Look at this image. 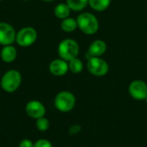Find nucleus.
I'll use <instances>...</instances> for the list:
<instances>
[{
    "label": "nucleus",
    "instance_id": "obj_1",
    "mask_svg": "<svg viewBox=\"0 0 147 147\" xmlns=\"http://www.w3.org/2000/svg\"><path fill=\"white\" fill-rule=\"evenodd\" d=\"M78 28L85 34L92 35L96 34L99 29V21L97 17L90 13L83 12L77 17Z\"/></svg>",
    "mask_w": 147,
    "mask_h": 147
},
{
    "label": "nucleus",
    "instance_id": "obj_2",
    "mask_svg": "<svg viewBox=\"0 0 147 147\" xmlns=\"http://www.w3.org/2000/svg\"><path fill=\"white\" fill-rule=\"evenodd\" d=\"M22 84V75L17 70L7 71L0 81L1 88L7 93H13L18 90Z\"/></svg>",
    "mask_w": 147,
    "mask_h": 147
},
{
    "label": "nucleus",
    "instance_id": "obj_3",
    "mask_svg": "<svg viewBox=\"0 0 147 147\" xmlns=\"http://www.w3.org/2000/svg\"><path fill=\"white\" fill-rule=\"evenodd\" d=\"M79 53V45L73 39L63 40L58 47V54L60 59L69 62L78 57Z\"/></svg>",
    "mask_w": 147,
    "mask_h": 147
},
{
    "label": "nucleus",
    "instance_id": "obj_4",
    "mask_svg": "<svg viewBox=\"0 0 147 147\" xmlns=\"http://www.w3.org/2000/svg\"><path fill=\"white\" fill-rule=\"evenodd\" d=\"M76 105V97L75 96L67 90H63L59 92L54 98V106L55 108L63 113L70 112L74 109Z\"/></svg>",
    "mask_w": 147,
    "mask_h": 147
},
{
    "label": "nucleus",
    "instance_id": "obj_5",
    "mask_svg": "<svg viewBox=\"0 0 147 147\" xmlns=\"http://www.w3.org/2000/svg\"><path fill=\"white\" fill-rule=\"evenodd\" d=\"M87 70L93 76L103 77L109 72V65L101 57H90L87 61Z\"/></svg>",
    "mask_w": 147,
    "mask_h": 147
},
{
    "label": "nucleus",
    "instance_id": "obj_6",
    "mask_svg": "<svg viewBox=\"0 0 147 147\" xmlns=\"http://www.w3.org/2000/svg\"><path fill=\"white\" fill-rule=\"evenodd\" d=\"M37 39V32L32 27H24L16 33V41L22 47L33 45Z\"/></svg>",
    "mask_w": 147,
    "mask_h": 147
},
{
    "label": "nucleus",
    "instance_id": "obj_7",
    "mask_svg": "<svg viewBox=\"0 0 147 147\" xmlns=\"http://www.w3.org/2000/svg\"><path fill=\"white\" fill-rule=\"evenodd\" d=\"M130 96L138 101L146 100L147 96V84L143 80H134L128 87Z\"/></svg>",
    "mask_w": 147,
    "mask_h": 147
},
{
    "label": "nucleus",
    "instance_id": "obj_8",
    "mask_svg": "<svg viewBox=\"0 0 147 147\" xmlns=\"http://www.w3.org/2000/svg\"><path fill=\"white\" fill-rule=\"evenodd\" d=\"M16 33L13 26L7 22H0V45H12L16 40Z\"/></svg>",
    "mask_w": 147,
    "mask_h": 147
},
{
    "label": "nucleus",
    "instance_id": "obj_9",
    "mask_svg": "<svg viewBox=\"0 0 147 147\" xmlns=\"http://www.w3.org/2000/svg\"><path fill=\"white\" fill-rule=\"evenodd\" d=\"M25 111L27 115H28L30 118L34 120L43 117L46 115V108L44 104L38 100L29 101L26 104Z\"/></svg>",
    "mask_w": 147,
    "mask_h": 147
},
{
    "label": "nucleus",
    "instance_id": "obj_10",
    "mask_svg": "<svg viewBox=\"0 0 147 147\" xmlns=\"http://www.w3.org/2000/svg\"><path fill=\"white\" fill-rule=\"evenodd\" d=\"M49 71L56 77H62L69 71L68 62L60 58L53 59L49 65Z\"/></svg>",
    "mask_w": 147,
    "mask_h": 147
},
{
    "label": "nucleus",
    "instance_id": "obj_11",
    "mask_svg": "<svg viewBox=\"0 0 147 147\" xmlns=\"http://www.w3.org/2000/svg\"><path fill=\"white\" fill-rule=\"evenodd\" d=\"M106 51H107L106 42L102 40H96L92 43H90L89 49H88L87 55H89V58L101 57L106 53Z\"/></svg>",
    "mask_w": 147,
    "mask_h": 147
},
{
    "label": "nucleus",
    "instance_id": "obj_12",
    "mask_svg": "<svg viewBox=\"0 0 147 147\" xmlns=\"http://www.w3.org/2000/svg\"><path fill=\"white\" fill-rule=\"evenodd\" d=\"M1 59L5 63H11L13 62L16 56H17V51L16 47L12 45L4 46L3 49L1 50Z\"/></svg>",
    "mask_w": 147,
    "mask_h": 147
},
{
    "label": "nucleus",
    "instance_id": "obj_13",
    "mask_svg": "<svg viewBox=\"0 0 147 147\" xmlns=\"http://www.w3.org/2000/svg\"><path fill=\"white\" fill-rule=\"evenodd\" d=\"M71 9L68 6V4L65 3H60L59 4H57L54 8V15L57 18L59 19H65L67 17H69L70 13H71Z\"/></svg>",
    "mask_w": 147,
    "mask_h": 147
},
{
    "label": "nucleus",
    "instance_id": "obj_14",
    "mask_svg": "<svg viewBox=\"0 0 147 147\" xmlns=\"http://www.w3.org/2000/svg\"><path fill=\"white\" fill-rule=\"evenodd\" d=\"M60 28L63 31L66 33L73 32L78 28L77 19H74L72 17H67L65 19H63L60 23Z\"/></svg>",
    "mask_w": 147,
    "mask_h": 147
},
{
    "label": "nucleus",
    "instance_id": "obj_15",
    "mask_svg": "<svg viewBox=\"0 0 147 147\" xmlns=\"http://www.w3.org/2000/svg\"><path fill=\"white\" fill-rule=\"evenodd\" d=\"M111 3V0H89V5L96 11L106 10Z\"/></svg>",
    "mask_w": 147,
    "mask_h": 147
},
{
    "label": "nucleus",
    "instance_id": "obj_16",
    "mask_svg": "<svg viewBox=\"0 0 147 147\" xmlns=\"http://www.w3.org/2000/svg\"><path fill=\"white\" fill-rule=\"evenodd\" d=\"M66 3L73 11H81L85 9L89 0H66Z\"/></svg>",
    "mask_w": 147,
    "mask_h": 147
},
{
    "label": "nucleus",
    "instance_id": "obj_17",
    "mask_svg": "<svg viewBox=\"0 0 147 147\" xmlns=\"http://www.w3.org/2000/svg\"><path fill=\"white\" fill-rule=\"evenodd\" d=\"M68 66H69V71H71L74 74H78L84 69V63L80 59L77 57L68 62Z\"/></svg>",
    "mask_w": 147,
    "mask_h": 147
},
{
    "label": "nucleus",
    "instance_id": "obj_18",
    "mask_svg": "<svg viewBox=\"0 0 147 147\" xmlns=\"http://www.w3.org/2000/svg\"><path fill=\"white\" fill-rule=\"evenodd\" d=\"M35 126H36V128L40 132H46L47 130H48V128L50 127V122L47 118L43 116V117H40L36 120Z\"/></svg>",
    "mask_w": 147,
    "mask_h": 147
},
{
    "label": "nucleus",
    "instance_id": "obj_19",
    "mask_svg": "<svg viewBox=\"0 0 147 147\" xmlns=\"http://www.w3.org/2000/svg\"><path fill=\"white\" fill-rule=\"evenodd\" d=\"M34 147H53V144L46 140V139H40L38 140H36L34 144Z\"/></svg>",
    "mask_w": 147,
    "mask_h": 147
},
{
    "label": "nucleus",
    "instance_id": "obj_20",
    "mask_svg": "<svg viewBox=\"0 0 147 147\" xmlns=\"http://www.w3.org/2000/svg\"><path fill=\"white\" fill-rule=\"evenodd\" d=\"M34 142L31 140L28 139H24L20 141L19 143V147H34Z\"/></svg>",
    "mask_w": 147,
    "mask_h": 147
},
{
    "label": "nucleus",
    "instance_id": "obj_21",
    "mask_svg": "<svg viewBox=\"0 0 147 147\" xmlns=\"http://www.w3.org/2000/svg\"><path fill=\"white\" fill-rule=\"evenodd\" d=\"M80 131H81V127L79 125H73L69 128V133L71 135L78 134Z\"/></svg>",
    "mask_w": 147,
    "mask_h": 147
},
{
    "label": "nucleus",
    "instance_id": "obj_22",
    "mask_svg": "<svg viewBox=\"0 0 147 147\" xmlns=\"http://www.w3.org/2000/svg\"><path fill=\"white\" fill-rule=\"evenodd\" d=\"M42 1H44V2H52L53 0H42Z\"/></svg>",
    "mask_w": 147,
    "mask_h": 147
},
{
    "label": "nucleus",
    "instance_id": "obj_23",
    "mask_svg": "<svg viewBox=\"0 0 147 147\" xmlns=\"http://www.w3.org/2000/svg\"><path fill=\"white\" fill-rule=\"evenodd\" d=\"M146 103H147V96H146Z\"/></svg>",
    "mask_w": 147,
    "mask_h": 147
},
{
    "label": "nucleus",
    "instance_id": "obj_24",
    "mask_svg": "<svg viewBox=\"0 0 147 147\" xmlns=\"http://www.w3.org/2000/svg\"><path fill=\"white\" fill-rule=\"evenodd\" d=\"M22 1H29V0H22Z\"/></svg>",
    "mask_w": 147,
    "mask_h": 147
},
{
    "label": "nucleus",
    "instance_id": "obj_25",
    "mask_svg": "<svg viewBox=\"0 0 147 147\" xmlns=\"http://www.w3.org/2000/svg\"><path fill=\"white\" fill-rule=\"evenodd\" d=\"M0 1H2V0H0Z\"/></svg>",
    "mask_w": 147,
    "mask_h": 147
}]
</instances>
